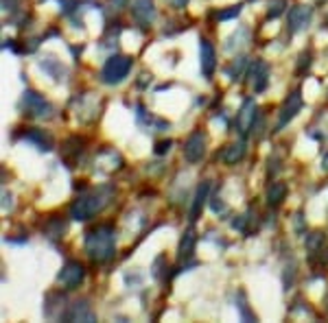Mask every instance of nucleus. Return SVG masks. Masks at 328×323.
<instances>
[{"mask_svg": "<svg viewBox=\"0 0 328 323\" xmlns=\"http://www.w3.org/2000/svg\"><path fill=\"white\" fill-rule=\"evenodd\" d=\"M85 251L94 262H107L110 258H114V229L110 225L94 227L85 236Z\"/></svg>", "mask_w": 328, "mask_h": 323, "instance_id": "nucleus-1", "label": "nucleus"}, {"mask_svg": "<svg viewBox=\"0 0 328 323\" xmlns=\"http://www.w3.org/2000/svg\"><path fill=\"white\" fill-rule=\"evenodd\" d=\"M107 203V195L105 192H94L88 197H79V199L70 206V216L75 221H88L94 214H98Z\"/></svg>", "mask_w": 328, "mask_h": 323, "instance_id": "nucleus-2", "label": "nucleus"}, {"mask_svg": "<svg viewBox=\"0 0 328 323\" xmlns=\"http://www.w3.org/2000/svg\"><path fill=\"white\" fill-rule=\"evenodd\" d=\"M129 70H131V59L125 57V55H114V57H110L107 61H105L101 77H103V81L110 83V85L112 83H121L123 79L129 75Z\"/></svg>", "mask_w": 328, "mask_h": 323, "instance_id": "nucleus-3", "label": "nucleus"}, {"mask_svg": "<svg viewBox=\"0 0 328 323\" xmlns=\"http://www.w3.org/2000/svg\"><path fill=\"white\" fill-rule=\"evenodd\" d=\"M206 153V136L201 131H195L193 136H188L186 144H184V157L190 162V164H197Z\"/></svg>", "mask_w": 328, "mask_h": 323, "instance_id": "nucleus-4", "label": "nucleus"}, {"mask_svg": "<svg viewBox=\"0 0 328 323\" xmlns=\"http://www.w3.org/2000/svg\"><path fill=\"white\" fill-rule=\"evenodd\" d=\"M83 275H85V271H83V267L79 265V262H66V267L59 271L57 280L62 282L66 288H77L79 284H81Z\"/></svg>", "mask_w": 328, "mask_h": 323, "instance_id": "nucleus-5", "label": "nucleus"}, {"mask_svg": "<svg viewBox=\"0 0 328 323\" xmlns=\"http://www.w3.org/2000/svg\"><path fill=\"white\" fill-rule=\"evenodd\" d=\"M254 120H256V105L252 98H247V101L243 103L241 111L236 114V129H239L243 136H247V131L254 127Z\"/></svg>", "mask_w": 328, "mask_h": 323, "instance_id": "nucleus-6", "label": "nucleus"}, {"mask_svg": "<svg viewBox=\"0 0 328 323\" xmlns=\"http://www.w3.org/2000/svg\"><path fill=\"white\" fill-rule=\"evenodd\" d=\"M311 16H313V9L306 5H298L293 7L291 11H289V31L295 33L300 29H304V26L311 22Z\"/></svg>", "mask_w": 328, "mask_h": 323, "instance_id": "nucleus-7", "label": "nucleus"}, {"mask_svg": "<svg viewBox=\"0 0 328 323\" xmlns=\"http://www.w3.org/2000/svg\"><path fill=\"white\" fill-rule=\"evenodd\" d=\"M22 103H24V107L26 111H31L33 116H48V111H50V105L44 101L42 96L37 94V92H24V98H22Z\"/></svg>", "mask_w": 328, "mask_h": 323, "instance_id": "nucleus-8", "label": "nucleus"}, {"mask_svg": "<svg viewBox=\"0 0 328 323\" xmlns=\"http://www.w3.org/2000/svg\"><path fill=\"white\" fill-rule=\"evenodd\" d=\"M300 109H302V96H300V92H293V94L287 98L285 107H282V111H280V120H278V124H276V131H280L282 127H285V124L291 120Z\"/></svg>", "mask_w": 328, "mask_h": 323, "instance_id": "nucleus-9", "label": "nucleus"}, {"mask_svg": "<svg viewBox=\"0 0 328 323\" xmlns=\"http://www.w3.org/2000/svg\"><path fill=\"white\" fill-rule=\"evenodd\" d=\"M131 13H134V18L138 22L149 24V22H153V18H155V7L151 0H134V3H131Z\"/></svg>", "mask_w": 328, "mask_h": 323, "instance_id": "nucleus-10", "label": "nucleus"}, {"mask_svg": "<svg viewBox=\"0 0 328 323\" xmlns=\"http://www.w3.org/2000/svg\"><path fill=\"white\" fill-rule=\"evenodd\" d=\"M199 52H201V72H203V77L210 79V77H212V72H214V66H216V57H214L212 44H210L208 39H201Z\"/></svg>", "mask_w": 328, "mask_h": 323, "instance_id": "nucleus-11", "label": "nucleus"}, {"mask_svg": "<svg viewBox=\"0 0 328 323\" xmlns=\"http://www.w3.org/2000/svg\"><path fill=\"white\" fill-rule=\"evenodd\" d=\"M64 319L68 321H96V314L92 312L88 301H75L70 306V310L64 314Z\"/></svg>", "mask_w": 328, "mask_h": 323, "instance_id": "nucleus-12", "label": "nucleus"}, {"mask_svg": "<svg viewBox=\"0 0 328 323\" xmlns=\"http://www.w3.org/2000/svg\"><path fill=\"white\" fill-rule=\"evenodd\" d=\"M252 83H254V90L256 92H262L267 88V75H269V68H267V63L265 61H256L252 66Z\"/></svg>", "mask_w": 328, "mask_h": 323, "instance_id": "nucleus-13", "label": "nucleus"}, {"mask_svg": "<svg viewBox=\"0 0 328 323\" xmlns=\"http://www.w3.org/2000/svg\"><path fill=\"white\" fill-rule=\"evenodd\" d=\"M195 240H197V234L193 229H186L180 240V249H177V258L180 260H186L193 255V249H195Z\"/></svg>", "mask_w": 328, "mask_h": 323, "instance_id": "nucleus-14", "label": "nucleus"}, {"mask_svg": "<svg viewBox=\"0 0 328 323\" xmlns=\"http://www.w3.org/2000/svg\"><path fill=\"white\" fill-rule=\"evenodd\" d=\"M24 140H29V142H33L35 147L39 149V151H50L52 149V142H50V138L44 134L42 129H29L24 134Z\"/></svg>", "mask_w": 328, "mask_h": 323, "instance_id": "nucleus-15", "label": "nucleus"}, {"mask_svg": "<svg viewBox=\"0 0 328 323\" xmlns=\"http://www.w3.org/2000/svg\"><path fill=\"white\" fill-rule=\"evenodd\" d=\"M208 190H210L208 181H203L201 186L197 188V195H195V201H193V210H190V221H195L197 216H199L203 203H206V199H208Z\"/></svg>", "mask_w": 328, "mask_h": 323, "instance_id": "nucleus-16", "label": "nucleus"}, {"mask_svg": "<svg viewBox=\"0 0 328 323\" xmlns=\"http://www.w3.org/2000/svg\"><path fill=\"white\" fill-rule=\"evenodd\" d=\"M243 155H245V144L239 142V144H230V147L223 151V162L226 164H236L239 160H243Z\"/></svg>", "mask_w": 328, "mask_h": 323, "instance_id": "nucleus-17", "label": "nucleus"}, {"mask_svg": "<svg viewBox=\"0 0 328 323\" xmlns=\"http://www.w3.org/2000/svg\"><path fill=\"white\" fill-rule=\"evenodd\" d=\"M42 68L48 72V75L55 79V81H62L64 75H66V70H64V66L57 61V59H52V57H46L42 59Z\"/></svg>", "mask_w": 328, "mask_h": 323, "instance_id": "nucleus-18", "label": "nucleus"}, {"mask_svg": "<svg viewBox=\"0 0 328 323\" xmlns=\"http://www.w3.org/2000/svg\"><path fill=\"white\" fill-rule=\"evenodd\" d=\"M285 195H287V186L285 183H271V188H269V192H267V203L271 208H276V206H280L282 203V199H285Z\"/></svg>", "mask_w": 328, "mask_h": 323, "instance_id": "nucleus-19", "label": "nucleus"}, {"mask_svg": "<svg viewBox=\"0 0 328 323\" xmlns=\"http://www.w3.org/2000/svg\"><path fill=\"white\" fill-rule=\"evenodd\" d=\"M287 7V0H269V11H267V18H278Z\"/></svg>", "mask_w": 328, "mask_h": 323, "instance_id": "nucleus-20", "label": "nucleus"}, {"mask_svg": "<svg viewBox=\"0 0 328 323\" xmlns=\"http://www.w3.org/2000/svg\"><path fill=\"white\" fill-rule=\"evenodd\" d=\"M64 229H66L64 221H59V219H52V221L48 223V227H46V234H48V236H52V238H57V236H64V234H62Z\"/></svg>", "mask_w": 328, "mask_h": 323, "instance_id": "nucleus-21", "label": "nucleus"}, {"mask_svg": "<svg viewBox=\"0 0 328 323\" xmlns=\"http://www.w3.org/2000/svg\"><path fill=\"white\" fill-rule=\"evenodd\" d=\"M241 13V5H236V7H230V9H226V11H219L216 13V20H232V18H236Z\"/></svg>", "mask_w": 328, "mask_h": 323, "instance_id": "nucleus-22", "label": "nucleus"}, {"mask_svg": "<svg viewBox=\"0 0 328 323\" xmlns=\"http://www.w3.org/2000/svg\"><path fill=\"white\" fill-rule=\"evenodd\" d=\"M321 242H324V238H321V234H311V236L306 238V245H308V249H311V251H317Z\"/></svg>", "mask_w": 328, "mask_h": 323, "instance_id": "nucleus-23", "label": "nucleus"}, {"mask_svg": "<svg viewBox=\"0 0 328 323\" xmlns=\"http://www.w3.org/2000/svg\"><path fill=\"white\" fill-rule=\"evenodd\" d=\"M169 149H171V140H162V142H157V144H155V153H157V155L167 153Z\"/></svg>", "mask_w": 328, "mask_h": 323, "instance_id": "nucleus-24", "label": "nucleus"}, {"mask_svg": "<svg viewBox=\"0 0 328 323\" xmlns=\"http://www.w3.org/2000/svg\"><path fill=\"white\" fill-rule=\"evenodd\" d=\"M243 225H245V219H243V216H241V219H234L232 221V227L234 229H243Z\"/></svg>", "mask_w": 328, "mask_h": 323, "instance_id": "nucleus-25", "label": "nucleus"}, {"mask_svg": "<svg viewBox=\"0 0 328 323\" xmlns=\"http://www.w3.org/2000/svg\"><path fill=\"white\" fill-rule=\"evenodd\" d=\"M186 3H188V0H171V5H173L175 9H184V7H186Z\"/></svg>", "mask_w": 328, "mask_h": 323, "instance_id": "nucleus-26", "label": "nucleus"}, {"mask_svg": "<svg viewBox=\"0 0 328 323\" xmlns=\"http://www.w3.org/2000/svg\"><path fill=\"white\" fill-rule=\"evenodd\" d=\"M72 5H75V0H62L64 11H72Z\"/></svg>", "mask_w": 328, "mask_h": 323, "instance_id": "nucleus-27", "label": "nucleus"}, {"mask_svg": "<svg viewBox=\"0 0 328 323\" xmlns=\"http://www.w3.org/2000/svg\"><path fill=\"white\" fill-rule=\"evenodd\" d=\"M3 199H5V201H3V208H5V210H7V208H11V195H7V192H5V195H3Z\"/></svg>", "mask_w": 328, "mask_h": 323, "instance_id": "nucleus-28", "label": "nucleus"}, {"mask_svg": "<svg viewBox=\"0 0 328 323\" xmlns=\"http://www.w3.org/2000/svg\"><path fill=\"white\" fill-rule=\"evenodd\" d=\"M321 170L328 173V153H324V157H321Z\"/></svg>", "mask_w": 328, "mask_h": 323, "instance_id": "nucleus-29", "label": "nucleus"}, {"mask_svg": "<svg viewBox=\"0 0 328 323\" xmlns=\"http://www.w3.org/2000/svg\"><path fill=\"white\" fill-rule=\"evenodd\" d=\"M112 3H116V5H118V9H123V7L127 5V0H112Z\"/></svg>", "mask_w": 328, "mask_h": 323, "instance_id": "nucleus-30", "label": "nucleus"}]
</instances>
